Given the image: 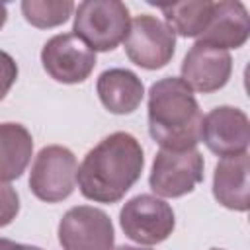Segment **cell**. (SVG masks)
<instances>
[{"instance_id":"6da1fadb","label":"cell","mask_w":250,"mask_h":250,"mask_svg":"<svg viewBox=\"0 0 250 250\" xmlns=\"http://www.w3.org/2000/svg\"><path fill=\"white\" fill-rule=\"evenodd\" d=\"M145 154L141 143L125 131L104 137L78 166L80 193L96 203H117L141 178Z\"/></svg>"},{"instance_id":"7a4b0ae2","label":"cell","mask_w":250,"mask_h":250,"mask_svg":"<svg viewBox=\"0 0 250 250\" xmlns=\"http://www.w3.org/2000/svg\"><path fill=\"white\" fill-rule=\"evenodd\" d=\"M203 113L193 92L178 76L156 80L148 90V133L168 150L195 148Z\"/></svg>"},{"instance_id":"3957f363","label":"cell","mask_w":250,"mask_h":250,"mask_svg":"<svg viewBox=\"0 0 250 250\" xmlns=\"http://www.w3.org/2000/svg\"><path fill=\"white\" fill-rule=\"evenodd\" d=\"M131 25L129 8L119 0H86L74 8L72 31L94 53L113 51Z\"/></svg>"},{"instance_id":"277c9868","label":"cell","mask_w":250,"mask_h":250,"mask_svg":"<svg viewBox=\"0 0 250 250\" xmlns=\"http://www.w3.org/2000/svg\"><path fill=\"white\" fill-rule=\"evenodd\" d=\"M119 225L127 238L143 246L164 242L176 227L172 207L156 195L141 193L131 197L119 213Z\"/></svg>"},{"instance_id":"5b68a950","label":"cell","mask_w":250,"mask_h":250,"mask_svg":"<svg viewBox=\"0 0 250 250\" xmlns=\"http://www.w3.org/2000/svg\"><path fill=\"white\" fill-rule=\"evenodd\" d=\"M78 162L72 150L61 145L43 146L29 172V188L33 195L45 203H59L66 199L76 186Z\"/></svg>"},{"instance_id":"8992f818","label":"cell","mask_w":250,"mask_h":250,"mask_svg":"<svg viewBox=\"0 0 250 250\" xmlns=\"http://www.w3.org/2000/svg\"><path fill=\"white\" fill-rule=\"evenodd\" d=\"M203 180V156L197 148L168 150L160 148L154 156L148 176L150 189L156 197H182L191 193Z\"/></svg>"},{"instance_id":"52a82bcc","label":"cell","mask_w":250,"mask_h":250,"mask_svg":"<svg viewBox=\"0 0 250 250\" xmlns=\"http://www.w3.org/2000/svg\"><path fill=\"white\" fill-rule=\"evenodd\" d=\"M123 43L129 61L146 70L166 66L176 51V35L172 29L150 14H141L131 21Z\"/></svg>"},{"instance_id":"ba28073f","label":"cell","mask_w":250,"mask_h":250,"mask_svg":"<svg viewBox=\"0 0 250 250\" xmlns=\"http://www.w3.org/2000/svg\"><path fill=\"white\" fill-rule=\"evenodd\" d=\"M59 242L62 250H113L111 219L98 207L76 205L59 223Z\"/></svg>"},{"instance_id":"9c48e42d","label":"cell","mask_w":250,"mask_h":250,"mask_svg":"<svg viewBox=\"0 0 250 250\" xmlns=\"http://www.w3.org/2000/svg\"><path fill=\"white\" fill-rule=\"evenodd\" d=\"M41 64L53 80L80 84L92 74L96 53L74 33H59L43 45Z\"/></svg>"},{"instance_id":"30bf717a","label":"cell","mask_w":250,"mask_h":250,"mask_svg":"<svg viewBox=\"0 0 250 250\" xmlns=\"http://www.w3.org/2000/svg\"><path fill=\"white\" fill-rule=\"evenodd\" d=\"M201 141L211 152L221 158L248 152L250 121L248 115L232 105H219L211 109L201 123Z\"/></svg>"},{"instance_id":"8fae6325","label":"cell","mask_w":250,"mask_h":250,"mask_svg":"<svg viewBox=\"0 0 250 250\" xmlns=\"http://www.w3.org/2000/svg\"><path fill=\"white\" fill-rule=\"evenodd\" d=\"M182 80L191 92L211 94L221 90L232 72V59L229 51H221L195 41L182 61Z\"/></svg>"},{"instance_id":"7c38bea8","label":"cell","mask_w":250,"mask_h":250,"mask_svg":"<svg viewBox=\"0 0 250 250\" xmlns=\"http://www.w3.org/2000/svg\"><path fill=\"white\" fill-rule=\"evenodd\" d=\"M248 35L250 16L246 6L238 0H219L213 2L211 20L197 41L221 51H229L242 47L248 41Z\"/></svg>"},{"instance_id":"4fadbf2b","label":"cell","mask_w":250,"mask_h":250,"mask_svg":"<svg viewBox=\"0 0 250 250\" xmlns=\"http://www.w3.org/2000/svg\"><path fill=\"white\" fill-rule=\"evenodd\" d=\"M250 158L248 152L221 158L213 172V195L215 199L232 211H248L250 188H248Z\"/></svg>"},{"instance_id":"5bb4252c","label":"cell","mask_w":250,"mask_h":250,"mask_svg":"<svg viewBox=\"0 0 250 250\" xmlns=\"http://www.w3.org/2000/svg\"><path fill=\"white\" fill-rule=\"evenodd\" d=\"M96 90L102 105L115 115L133 113L145 96L143 80L127 68H107L98 76Z\"/></svg>"},{"instance_id":"9a60e30c","label":"cell","mask_w":250,"mask_h":250,"mask_svg":"<svg viewBox=\"0 0 250 250\" xmlns=\"http://www.w3.org/2000/svg\"><path fill=\"white\" fill-rule=\"evenodd\" d=\"M33 154V137L21 123H0V182L18 180Z\"/></svg>"},{"instance_id":"2e32d148","label":"cell","mask_w":250,"mask_h":250,"mask_svg":"<svg viewBox=\"0 0 250 250\" xmlns=\"http://www.w3.org/2000/svg\"><path fill=\"white\" fill-rule=\"evenodd\" d=\"M160 12L166 18V25L172 33L182 37H199L213 14V2L209 0H191V2H176L160 6Z\"/></svg>"},{"instance_id":"e0dca14e","label":"cell","mask_w":250,"mask_h":250,"mask_svg":"<svg viewBox=\"0 0 250 250\" xmlns=\"http://www.w3.org/2000/svg\"><path fill=\"white\" fill-rule=\"evenodd\" d=\"M74 4L70 0H23L21 14L27 23L39 29H49L64 23L72 12Z\"/></svg>"},{"instance_id":"ac0fdd59","label":"cell","mask_w":250,"mask_h":250,"mask_svg":"<svg viewBox=\"0 0 250 250\" xmlns=\"http://www.w3.org/2000/svg\"><path fill=\"white\" fill-rule=\"evenodd\" d=\"M18 213H20L18 191L8 182H0V229L10 225Z\"/></svg>"},{"instance_id":"d6986e66","label":"cell","mask_w":250,"mask_h":250,"mask_svg":"<svg viewBox=\"0 0 250 250\" xmlns=\"http://www.w3.org/2000/svg\"><path fill=\"white\" fill-rule=\"evenodd\" d=\"M18 80V64L6 51L0 49V102L6 98L14 82Z\"/></svg>"},{"instance_id":"ffe728a7","label":"cell","mask_w":250,"mask_h":250,"mask_svg":"<svg viewBox=\"0 0 250 250\" xmlns=\"http://www.w3.org/2000/svg\"><path fill=\"white\" fill-rule=\"evenodd\" d=\"M0 250H29V244H20L10 238H0Z\"/></svg>"},{"instance_id":"44dd1931","label":"cell","mask_w":250,"mask_h":250,"mask_svg":"<svg viewBox=\"0 0 250 250\" xmlns=\"http://www.w3.org/2000/svg\"><path fill=\"white\" fill-rule=\"evenodd\" d=\"M6 18H8V12H6V6L0 4V27L6 23Z\"/></svg>"},{"instance_id":"7402d4cb","label":"cell","mask_w":250,"mask_h":250,"mask_svg":"<svg viewBox=\"0 0 250 250\" xmlns=\"http://www.w3.org/2000/svg\"><path fill=\"white\" fill-rule=\"evenodd\" d=\"M113 250H146V248H137V246H119V248H113Z\"/></svg>"},{"instance_id":"603a6c76","label":"cell","mask_w":250,"mask_h":250,"mask_svg":"<svg viewBox=\"0 0 250 250\" xmlns=\"http://www.w3.org/2000/svg\"><path fill=\"white\" fill-rule=\"evenodd\" d=\"M29 250H41V248H37V246H29Z\"/></svg>"},{"instance_id":"cb8c5ba5","label":"cell","mask_w":250,"mask_h":250,"mask_svg":"<svg viewBox=\"0 0 250 250\" xmlns=\"http://www.w3.org/2000/svg\"><path fill=\"white\" fill-rule=\"evenodd\" d=\"M211 250H223V248H211Z\"/></svg>"}]
</instances>
